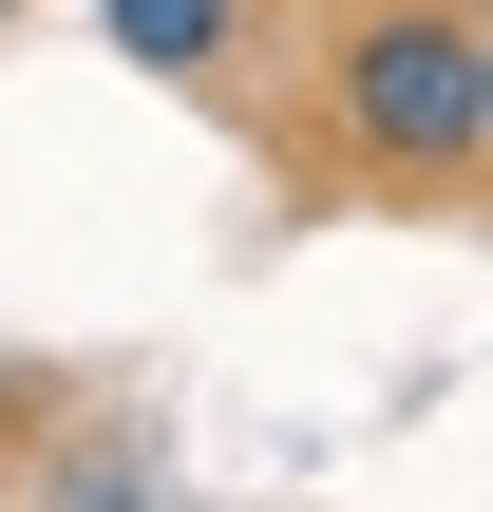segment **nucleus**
<instances>
[{"label": "nucleus", "mask_w": 493, "mask_h": 512, "mask_svg": "<svg viewBox=\"0 0 493 512\" xmlns=\"http://www.w3.org/2000/svg\"><path fill=\"white\" fill-rule=\"evenodd\" d=\"M0 19H19V0H0Z\"/></svg>", "instance_id": "nucleus-4"}, {"label": "nucleus", "mask_w": 493, "mask_h": 512, "mask_svg": "<svg viewBox=\"0 0 493 512\" xmlns=\"http://www.w3.org/2000/svg\"><path fill=\"white\" fill-rule=\"evenodd\" d=\"M475 152H493V0H475Z\"/></svg>", "instance_id": "nucleus-3"}, {"label": "nucleus", "mask_w": 493, "mask_h": 512, "mask_svg": "<svg viewBox=\"0 0 493 512\" xmlns=\"http://www.w3.org/2000/svg\"><path fill=\"white\" fill-rule=\"evenodd\" d=\"M323 133L380 171V190H456L475 152V0H361L323 38Z\"/></svg>", "instance_id": "nucleus-1"}, {"label": "nucleus", "mask_w": 493, "mask_h": 512, "mask_svg": "<svg viewBox=\"0 0 493 512\" xmlns=\"http://www.w3.org/2000/svg\"><path fill=\"white\" fill-rule=\"evenodd\" d=\"M95 38H114L133 76H228V57H247V0H95Z\"/></svg>", "instance_id": "nucleus-2"}]
</instances>
